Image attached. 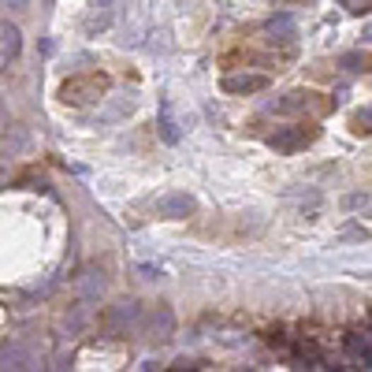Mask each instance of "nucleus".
<instances>
[{"mask_svg": "<svg viewBox=\"0 0 372 372\" xmlns=\"http://www.w3.org/2000/svg\"><path fill=\"white\" fill-rule=\"evenodd\" d=\"M156 212L168 216V220H182V216H190L194 212V197L190 194H168V197L156 202Z\"/></svg>", "mask_w": 372, "mask_h": 372, "instance_id": "f257e3e1", "label": "nucleus"}, {"mask_svg": "<svg viewBox=\"0 0 372 372\" xmlns=\"http://www.w3.org/2000/svg\"><path fill=\"white\" fill-rule=\"evenodd\" d=\"M105 90V82L101 79H86V82H67L64 86V101H71V105H86L90 97H97Z\"/></svg>", "mask_w": 372, "mask_h": 372, "instance_id": "f03ea898", "label": "nucleus"}, {"mask_svg": "<svg viewBox=\"0 0 372 372\" xmlns=\"http://www.w3.org/2000/svg\"><path fill=\"white\" fill-rule=\"evenodd\" d=\"M313 138H317V131H306V127H291V131L272 134V146H276V149H298V146H309Z\"/></svg>", "mask_w": 372, "mask_h": 372, "instance_id": "7ed1b4c3", "label": "nucleus"}, {"mask_svg": "<svg viewBox=\"0 0 372 372\" xmlns=\"http://www.w3.org/2000/svg\"><path fill=\"white\" fill-rule=\"evenodd\" d=\"M268 75H227L223 79V90L227 93H253V90H265Z\"/></svg>", "mask_w": 372, "mask_h": 372, "instance_id": "20e7f679", "label": "nucleus"}, {"mask_svg": "<svg viewBox=\"0 0 372 372\" xmlns=\"http://www.w3.org/2000/svg\"><path fill=\"white\" fill-rule=\"evenodd\" d=\"M79 291H82V298H86V302H90V298H101V291H105V279H101V272H97V268L82 272V279H79Z\"/></svg>", "mask_w": 372, "mask_h": 372, "instance_id": "39448f33", "label": "nucleus"}, {"mask_svg": "<svg viewBox=\"0 0 372 372\" xmlns=\"http://www.w3.org/2000/svg\"><path fill=\"white\" fill-rule=\"evenodd\" d=\"M171 313L168 309H156V317L149 320V339H156V342H164V339H171Z\"/></svg>", "mask_w": 372, "mask_h": 372, "instance_id": "423d86ee", "label": "nucleus"}, {"mask_svg": "<svg viewBox=\"0 0 372 372\" xmlns=\"http://www.w3.org/2000/svg\"><path fill=\"white\" fill-rule=\"evenodd\" d=\"M0 361H4V368H34V354L23 347H11V350H4Z\"/></svg>", "mask_w": 372, "mask_h": 372, "instance_id": "0eeeda50", "label": "nucleus"}, {"mask_svg": "<svg viewBox=\"0 0 372 372\" xmlns=\"http://www.w3.org/2000/svg\"><path fill=\"white\" fill-rule=\"evenodd\" d=\"M161 134H164L168 141H179V131H175V120H171V105H168V101L161 105Z\"/></svg>", "mask_w": 372, "mask_h": 372, "instance_id": "6e6552de", "label": "nucleus"}, {"mask_svg": "<svg viewBox=\"0 0 372 372\" xmlns=\"http://www.w3.org/2000/svg\"><path fill=\"white\" fill-rule=\"evenodd\" d=\"M134 317H138V306H134V302H123L116 313H112V327H120V324H131Z\"/></svg>", "mask_w": 372, "mask_h": 372, "instance_id": "1a4fd4ad", "label": "nucleus"}, {"mask_svg": "<svg viewBox=\"0 0 372 372\" xmlns=\"http://www.w3.org/2000/svg\"><path fill=\"white\" fill-rule=\"evenodd\" d=\"M4 56L8 60H16L19 56V30L16 26H4Z\"/></svg>", "mask_w": 372, "mask_h": 372, "instance_id": "9d476101", "label": "nucleus"}, {"mask_svg": "<svg viewBox=\"0 0 372 372\" xmlns=\"http://www.w3.org/2000/svg\"><path fill=\"white\" fill-rule=\"evenodd\" d=\"M268 30H279V34H291V30H294V23H291V16H279V19H272V23H268Z\"/></svg>", "mask_w": 372, "mask_h": 372, "instance_id": "9b49d317", "label": "nucleus"}, {"mask_svg": "<svg viewBox=\"0 0 372 372\" xmlns=\"http://www.w3.org/2000/svg\"><path fill=\"white\" fill-rule=\"evenodd\" d=\"M354 131H357V134L368 131V112H357V116H354Z\"/></svg>", "mask_w": 372, "mask_h": 372, "instance_id": "f8f14e48", "label": "nucleus"}, {"mask_svg": "<svg viewBox=\"0 0 372 372\" xmlns=\"http://www.w3.org/2000/svg\"><path fill=\"white\" fill-rule=\"evenodd\" d=\"M342 64H347V71H361V56H342Z\"/></svg>", "mask_w": 372, "mask_h": 372, "instance_id": "ddd939ff", "label": "nucleus"}, {"mask_svg": "<svg viewBox=\"0 0 372 372\" xmlns=\"http://www.w3.org/2000/svg\"><path fill=\"white\" fill-rule=\"evenodd\" d=\"M0 4H4V11H23L26 0H0Z\"/></svg>", "mask_w": 372, "mask_h": 372, "instance_id": "4468645a", "label": "nucleus"}]
</instances>
